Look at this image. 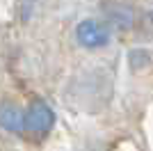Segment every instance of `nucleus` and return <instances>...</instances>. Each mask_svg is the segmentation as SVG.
Returning <instances> with one entry per match:
<instances>
[{
  "mask_svg": "<svg viewBox=\"0 0 153 151\" xmlns=\"http://www.w3.org/2000/svg\"><path fill=\"white\" fill-rule=\"evenodd\" d=\"M76 34H78V41H80L85 48H101V46H105L110 41L108 28L103 23H98V21H94V19L82 21V23L78 25Z\"/></svg>",
  "mask_w": 153,
  "mask_h": 151,
  "instance_id": "2",
  "label": "nucleus"
},
{
  "mask_svg": "<svg viewBox=\"0 0 153 151\" xmlns=\"http://www.w3.org/2000/svg\"><path fill=\"white\" fill-rule=\"evenodd\" d=\"M55 124V114L44 101H37L27 108L25 119H23V128H27L30 133H37V135H44L48 133Z\"/></svg>",
  "mask_w": 153,
  "mask_h": 151,
  "instance_id": "1",
  "label": "nucleus"
},
{
  "mask_svg": "<svg viewBox=\"0 0 153 151\" xmlns=\"http://www.w3.org/2000/svg\"><path fill=\"white\" fill-rule=\"evenodd\" d=\"M23 119H25V112H21L16 105H0V126L9 133H21L23 131Z\"/></svg>",
  "mask_w": 153,
  "mask_h": 151,
  "instance_id": "3",
  "label": "nucleus"
}]
</instances>
